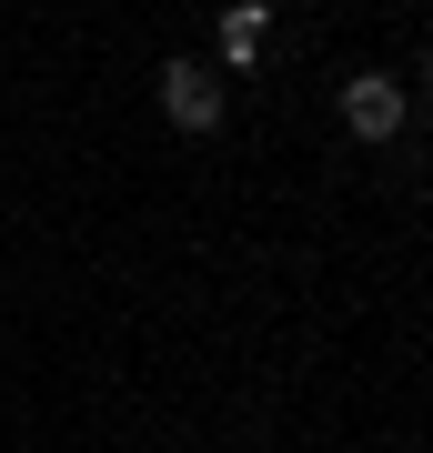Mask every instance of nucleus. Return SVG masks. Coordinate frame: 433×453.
<instances>
[{
  "label": "nucleus",
  "instance_id": "nucleus-1",
  "mask_svg": "<svg viewBox=\"0 0 433 453\" xmlns=\"http://www.w3.org/2000/svg\"><path fill=\"white\" fill-rule=\"evenodd\" d=\"M403 121H414V91H403L393 71H353V81H343V131H353V142H393Z\"/></svg>",
  "mask_w": 433,
  "mask_h": 453
},
{
  "label": "nucleus",
  "instance_id": "nucleus-2",
  "mask_svg": "<svg viewBox=\"0 0 433 453\" xmlns=\"http://www.w3.org/2000/svg\"><path fill=\"white\" fill-rule=\"evenodd\" d=\"M161 111H172V131H222V71L212 61H161Z\"/></svg>",
  "mask_w": 433,
  "mask_h": 453
},
{
  "label": "nucleus",
  "instance_id": "nucleus-3",
  "mask_svg": "<svg viewBox=\"0 0 433 453\" xmlns=\"http://www.w3.org/2000/svg\"><path fill=\"white\" fill-rule=\"evenodd\" d=\"M262 31H273V11H262V0H232V11H222V71H252Z\"/></svg>",
  "mask_w": 433,
  "mask_h": 453
}]
</instances>
